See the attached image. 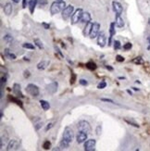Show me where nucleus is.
<instances>
[{
    "mask_svg": "<svg viewBox=\"0 0 150 151\" xmlns=\"http://www.w3.org/2000/svg\"><path fill=\"white\" fill-rule=\"evenodd\" d=\"M86 67H87L89 70L94 71V70H96V64L95 62H93V61H89V62H87V64H86Z\"/></svg>",
    "mask_w": 150,
    "mask_h": 151,
    "instance_id": "obj_23",
    "label": "nucleus"
},
{
    "mask_svg": "<svg viewBox=\"0 0 150 151\" xmlns=\"http://www.w3.org/2000/svg\"><path fill=\"white\" fill-rule=\"evenodd\" d=\"M133 62L135 63V64L140 65V64H143V63H144V60H143V58L141 57H135L134 59L133 60Z\"/></svg>",
    "mask_w": 150,
    "mask_h": 151,
    "instance_id": "obj_26",
    "label": "nucleus"
},
{
    "mask_svg": "<svg viewBox=\"0 0 150 151\" xmlns=\"http://www.w3.org/2000/svg\"><path fill=\"white\" fill-rule=\"evenodd\" d=\"M8 57L9 58V59H16V55L10 52V53H9V55L8 56Z\"/></svg>",
    "mask_w": 150,
    "mask_h": 151,
    "instance_id": "obj_38",
    "label": "nucleus"
},
{
    "mask_svg": "<svg viewBox=\"0 0 150 151\" xmlns=\"http://www.w3.org/2000/svg\"><path fill=\"white\" fill-rule=\"evenodd\" d=\"M23 75H24L25 78H28V77L30 76V72H29V71H24V74H23Z\"/></svg>",
    "mask_w": 150,
    "mask_h": 151,
    "instance_id": "obj_42",
    "label": "nucleus"
},
{
    "mask_svg": "<svg viewBox=\"0 0 150 151\" xmlns=\"http://www.w3.org/2000/svg\"><path fill=\"white\" fill-rule=\"evenodd\" d=\"M6 82H7V78L6 77H2L1 78V89H3L4 84H6Z\"/></svg>",
    "mask_w": 150,
    "mask_h": 151,
    "instance_id": "obj_36",
    "label": "nucleus"
},
{
    "mask_svg": "<svg viewBox=\"0 0 150 151\" xmlns=\"http://www.w3.org/2000/svg\"><path fill=\"white\" fill-rule=\"evenodd\" d=\"M73 10H74V8H73V6H71V5L66 7L63 9V11H62V18L64 19H68L73 14Z\"/></svg>",
    "mask_w": 150,
    "mask_h": 151,
    "instance_id": "obj_6",
    "label": "nucleus"
},
{
    "mask_svg": "<svg viewBox=\"0 0 150 151\" xmlns=\"http://www.w3.org/2000/svg\"><path fill=\"white\" fill-rule=\"evenodd\" d=\"M46 90H47V92L49 94H54V93H56L57 90H58V83L57 82H53L52 83L48 84L46 86Z\"/></svg>",
    "mask_w": 150,
    "mask_h": 151,
    "instance_id": "obj_12",
    "label": "nucleus"
},
{
    "mask_svg": "<svg viewBox=\"0 0 150 151\" xmlns=\"http://www.w3.org/2000/svg\"><path fill=\"white\" fill-rule=\"evenodd\" d=\"M13 92H14V94L17 96L23 97V94L21 93V89H20V85H19V83H14V85H13Z\"/></svg>",
    "mask_w": 150,
    "mask_h": 151,
    "instance_id": "obj_14",
    "label": "nucleus"
},
{
    "mask_svg": "<svg viewBox=\"0 0 150 151\" xmlns=\"http://www.w3.org/2000/svg\"><path fill=\"white\" fill-rule=\"evenodd\" d=\"M97 44L101 47H104L106 44H107V39H106V35L104 33H101L97 35Z\"/></svg>",
    "mask_w": 150,
    "mask_h": 151,
    "instance_id": "obj_10",
    "label": "nucleus"
},
{
    "mask_svg": "<svg viewBox=\"0 0 150 151\" xmlns=\"http://www.w3.org/2000/svg\"><path fill=\"white\" fill-rule=\"evenodd\" d=\"M29 2H30V0H22V7L24 8L27 7V5L29 4Z\"/></svg>",
    "mask_w": 150,
    "mask_h": 151,
    "instance_id": "obj_39",
    "label": "nucleus"
},
{
    "mask_svg": "<svg viewBox=\"0 0 150 151\" xmlns=\"http://www.w3.org/2000/svg\"><path fill=\"white\" fill-rule=\"evenodd\" d=\"M42 25H43L44 27H45V29H46V30H48V29L50 28V25H49V24H46V23H45V22L43 23Z\"/></svg>",
    "mask_w": 150,
    "mask_h": 151,
    "instance_id": "obj_43",
    "label": "nucleus"
},
{
    "mask_svg": "<svg viewBox=\"0 0 150 151\" xmlns=\"http://www.w3.org/2000/svg\"><path fill=\"white\" fill-rule=\"evenodd\" d=\"M66 8V3L64 1H55L52 3L50 7V12L52 15H55L58 12L63 11V9Z\"/></svg>",
    "mask_w": 150,
    "mask_h": 151,
    "instance_id": "obj_1",
    "label": "nucleus"
},
{
    "mask_svg": "<svg viewBox=\"0 0 150 151\" xmlns=\"http://www.w3.org/2000/svg\"><path fill=\"white\" fill-rule=\"evenodd\" d=\"M101 100L104 101V102H108V103H112V104H114V101H113L112 99H109V98H101Z\"/></svg>",
    "mask_w": 150,
    "mask_h": 151,
    "instance_id": "obj_37",
    "label": "nucleus"
},
{
    "mask_svg": "<svg viewBox=\"0 0 150 151\" xmlns=\"http://www.w3.org/2000/svg\"><path fill=\"white\" fill-rule=\"evenodd\" d=\"M78 129H79V131L86 132L87 134L91 133V131H92L91 125H90V123H89L88 121H79V123H78Z\"/></svg>",
    "mask_w": 150,
    "mask_h": 151,
    "instance_id": "obj_2",
    "label": "nucleus"
},
{
    "mask_svg": "<svg viewBox=\"0 0 150 151\" xmlns=\"http://www.w3.org/2000/svg\"><path fill=\"white\" fill-rule=\"evenodd\" d=\"M42 126H43V122H40V123H38V124H36L35 125V130H39Z\"/></svg>",
    "mask_w": 150,
    "mask_h": 151,
    "instance_id": "obj_41",
    "label": "nucleus"
},
{
    "mask_svg": "<svg viewBox=\"0 0 150 151\" xmlns=\"http://www.w3.org/2000/svg\"><path fill=\"white\" fill-rule=\"evenodd\" d=\"M52 126H53V123H48L47 126H46V131H48L50 128H52Z\"/></svg>",
    "mask_w": 150,
    "mask_h": 151,
    "instance_id": "obj_44",
    "label": "nucleus"
},
{
    "mask_svg": "<svg viewBox=\"0 0 150 151\" xmlns=\"http://www.w3.org/2000/svg\"><path fill=\"white\" fill-rule=\"evenodd\" d=\"M33 42H34V44L37 46H38L39 48L40 49H43L44 48V45H43V43H42V41L40 40V39H37V38H35L34 40H33Z\"/></svg>",
    "mask_w": 150,
    "mask_h": 151,
    "instance_id": "obj_24",
    "label": "nucleus"
},
{
    "mask_svg": "<svg viewBox=\"0 0 150 151\" xmlns=\"http://www.w3.org/2000/svg\"><path fill=\"white\" fill-rule=\"evenodd\" d=\"M81 20L83 22H85V23H88L89 21H91V15H90V13H88V12L83 13Z\"/></svg>",
    "mask_w": 150,
    "mask_h": 151,
    "instance_id": "obj_17",
    "label": "nucleus"
},
{
    "mask_svg": "<svg viewBox=\"0 0 150 151\" xmlns=\"http://www.w3.org/2000/svg\"><path fill=\"white\" fill-rule=\"evenodd\" d=\"M127 93H128V94H131V95H132V94H133V93H132V91H130V90H127Z\"/></svg>",
    "mask_w": 150,
    "mask_h": 151,
    "instance_id": "obj_46",
    "label": "nucleus"
},
{
    "mask_svg": "<svg viewBox=\"0 0 150 151\" xmlns=\"http://www.w3.org/2000/svg\"><path fill=\"white\" fill-rule=\"evenodd\" d=\"M69 144H70V143H69V141H67L65 138H63V137H62V140L60 141L59 146H60V147H61V148H67V147H69Z\"/></svg>",
    "mask_w": 150,
    "mask_h": 151,
    "instance_id": "obj_21",
    "label": "nucleus"
},
{
    "mask_svg": "<svg viewBox=\"0 0 150 151\" xmlns=\"http://www.w3.org/2000/svg\"><path fill=\"white\" fill-rule=\"evenodd\" d=\"M57 1H63V0H57Z\"/></svg>",
    "mask_w": 150,
    "mask_h": 151,
    "instance_id": "obj_49",
    "label": "nucleus"
},
{
    "mask_svg": "<svg viewBox=\"0 0 150 151\" xmlns=\"http://www.w3.org/2000/svg\"><path fill=\"white\" fill-rule=\"evenodd\" d=\"M99 29H100V24L98 22H94L93 24V28L92 31H91V34H90V37L92 38H96L97 37L98 35V33H99Z\"/></svg>",
    "mask_w": 150,
    "mask_h": 151,
    "instance_id": "obj_8",
    "label": "nucleus"
},
{
    "mask_svg": "<svg viewBox=\"0 0 150 151\" xmlns=\"http://www.w3.org/2000/svg\"><path fill=\"white\" fill-rule=\"evenodd\" d=\"M87 133L84 132H82V131H80V132H78L77 136H76V140H77V142L79 144H82L83 143L85 140H87Z\"/></svg>",
    "mask_w": 150,
    "mask_h": 151,
    "instance_id": "obj_11",
    "label": "nucleus"
},
{
    "mask_svg": "<svg viewBox=\"0 0 150 151\" xmlns=\"http://www.w3.org/2000/svg\"><path fill=\"white\" fill-rule=\"evenodd\" d=\"M26 91L33 96H38L39 95V88L37 85L33 83H29L26 87Z\"/></svg>",
    "mask_w": 150,
    "mask_h": 151,
    "instance_id": "obj_4",
    "label": "nucleus"
},
{
    "mask_svg": "<svg viewBox=\"0 0 150 151\" xmlns=\"http://www.w3.org/2000/svg\"><path fill=\"white\" fill-rule=\"evenodd\" d=\"M133 89L134 91H139V89L138 88H136V87H133Z\"/></svg>",
    "mask_w": 150,
    "mask_h": 151,
    "instance_id": "obj_47",
    "label": "nucleus"
},
{
    "mask_svg": "<svg viewBox=\"0 0 150 151\" xmlns=\"http://www.w3.org/2000/svg\"><path fill=\"white\" fill-rule=\"evenodd\" d=\"M48 61H45V60H43L41 61V62H39L38 65H37V68L39 69V70H45V69L46 68V66L48 65Z\"/></svg>",
    "mask_w": 150,
    "mask_h": 151,
    "instance_id": "obj_22",
    "label": "nucleus"
},
{
    "mask_svg": "<svg viewBox=\"0 0 150 151\" xmlns=\"http://www.w3.org/2000/svg\"><path fill=\"white\" fill-rule=\"evenodd\" d=\"M93 24H94V23H92L91 21H89L88 23H86L84 29H83V35H84V36L90 35L91 31H92V28H93Z\"/></svg>",
    "mask_w": 150,
    "mask_h": 151,
    "instance_id": "obj_15",
    "label": "nucleus"
},
{
    "mask_svg": "<svg viewBox=\"0 0 150 151\" xmlns=\"http://www.w3.org/2000/svg\"><path fill=\"white\" fill-rule=\"evenodd\" d=\"M76 81V75L74 72H71V77H70V84H73Z\"/></svg>",
    "mask_w": 150,
    "mask_h": 151,
    "instance_id": "obj_32",
    "label": "nucleus"
},
{
    "mask_svg": "<svg viewBox=\"0 0 150 151\" xmlns=\"http://www.w3.org/2000/svg\"><path fill=\"white\" fill-rule=\"evenodd\" d=\"M120 42L119 41H114V49H119L120 48Z\"/></svg>",
    "mask_w": 150,
    "mask_h": 151,
    "instance_id": "obj_34",
    "label": "nucleus"
},
{
    "mask_svg": "<svg viewBox=\"0 0 150 151\" xmlns=\"http://www.w3.org/2000/svg\"><path fill=\"white\" fill-rule=\"evenodd\" d=\"M13 2H15V3H19V0H12Z\"/></svg>",
    "mask_w": 150,
    "mask_h": 151,
    "instance_id": "obj_48",
    "label": "nucleus"
},
{
    "mask_svg": "<svg viewBox=\"0 0 150 151\" xmlns=\"http://www.w3.org/2000/svg\"><path fill=\"white\" fill-rule=\"evenodd\" d=\"M125 121H126V122H127L128 124L132 125V126H133V127H135V128H139V125L137 124V123H135V122H133V121H128V120H125Z\"/></svg>",
    "mask_w": 150,
    "mask_h": 151,
    "instance_id": "obj_31",
    "label": "nucleus"
},
{
    "mask_svg": "<svg viewBox=\"0 0 150 151\" xmlns=\"http://www.w3.org/2000/svg\"><path fill=\"white\" fill-rule=\"evenodd\" d=\"M15 149H18V142L17 140L12 139L9 141V143L8 145V147H7V150L10 151V150H15Z\"/></svg>",
    "mask_w": 150,
    "mask_h": 151,
    "instance_id": "obj_13",
    "label": "nucleus"
},
{
    "mask_svg": "<svg viewBox=\"0 0 150 151\" xmlns=\"http://www.w3.org/2000/svg\"><path fill=\"white\" fill-rule=\"evenodd\" d=\"M83 13V9H82V8L76 9L75 11L73 12L72 15H71V21H70V23H71V24H76L79 20H81Z\"/></svg>",
    "mask_w": 150,
    "mask_h": 151,
    "instance_id": "obj_3",
    "label": "nucleus"
},
{
    "mask_svg": "<svg viewBox=\"0 0 150 151\" xmlns=\"http://www.w3.org/2000/svg\"><path fill=\"white\" fill-rule=\"evenodd\" d=\"M106 86H107V83H106V82H105V81H101V82L98 83L97 88H98V89H104Z\"/></svg>",
    "mask_w": 150,
    "mask_h": 151,
    "instance_id": "obj_28",
    "label": "nucleus"
},
{
    "mask_svg": "<svg viewBox=\"0 0 150 151\" xmlns=\"http://www.w3.org/2000/svg\"><path fill=\"white\" fill-rule=\"evenodd\" d=\"M50 146H51V143H50L49 141L47 140V141H46V142L44 143V145H43V147H44L46 150H47V149H49V148H50Z\"/></svg>",
    "mask_w": 150,
    "mask_h": 151,
    "instance_id": "obj_29",
    "label": "nucleus"
},
{
    "mask_svg": "<svg viewBox=\"0 0 150 151\" xmlns=\"http://www.w3.org/2000/svg\"><path fill=\"white\" fill-rule=\"evenodd\" d=\"M10 100H12V101H14V102H15L16 104H18L19 106L22 107V104H21V101H20L19 99H18V98H15V97H10Z\"/></svg>",
    "mask_w": 150,
    "mask_h": 151,
    "instance_id": "obj_30",
    "label": "nucleus"
},
{
    "mask_svg": "<svg viewBox=\"0 0 150 151\" xmlns=\"http://www.w3.org/2000/svg\"><path fill=\"white\" fill-rule=\"evenodd\" d=\"M96 140L95 139H88L84 143V150L85 151H94L96 148Z\"/></svg>",
    "mask_w": 150,
    "mask_h": 151,
    "instance_id": "obj_7",
    "label": "nucleus"
},
{
    "mask_svg": "<svg viewBox=\"0 0 150 151\" xmlns=\"http://www.w3.org/2000/svg\"><path fill=\"white\" fill-rule=\"evenodd\" d=\"M79 83H81L82 85H87V81L86 80H84V79H81L80 81H79Z\"/></svg>",
    "mask_w": 150,
    "mask_h": 151,
    "instance_id": "obj_40",
    "label": "nucleus"
},
{
    "mask_svg": "<svg viewBox=\"0 0 150 151\" xmlns=\"http://www.w3.org/2000/svg\"><path fill=\"white\" fill-rule=\"evenodd\" d=\"M4 12L6 15H10L12 13V5L10 3H7L4 6Z\"/></svg>",
    "mask_w": 150,
    "mask_h": 151,
    "instance_id": "obj_18",
    "label": "nucleus"
},
{
    "mask_svg": "<svg viewBox=\"0 0 150 151\" xmlns=\"http://www.w3.org/2000/svg\"><path fill=\"white\" fill-rule=\"evenodd\" d=\"M4 40L5 42H7L8 44H9V43H11L12 40H13V37H12L10 34H6L4 36Z\"/></svg>",
    "mask_w": 150,
    "mask_h": 151,
    "instance_id": "obj_27",
    "label": "nucleus"
},
{
    "mask_svg": "<svg viewBox=\"0 0 150 151\" xmlns=\"http://www.w3.org/2000/svg\"><path fill=\"white\" fill-rule=\"evenodd\" d=\"M22 47L23 48H27V49H32V50H33L34 49V45L31 44V43H24L22 45Z\"/></svg>",
    "mask_w": 150,
    "mask_h": 151,
    "instance_id": "obj_25",
    "label": "nucleus"
},
{
    "mask_svg": "<svg viewBox=\"0 0 150 151\" xmlns=\"http://www.w3.org/2000/svg\"><path fill=\"white\" fill-rule=\"evenodd\" d=\"M133 47V45H132L131 43H126L125 45H123V48L125 49V50H129V49H131Z\"/></svg>",
    "mask_w": 150,
    "mask_h": 151,
    "instance_id": "obj_33",
    "label": "nucleus"
},
{
    "mask_svg": "<svg viewBox=\"0 0 150 151\" xmlns=\"http://www.w3.org/2000/svg\"><path fill=\"white\" fill-rule=\"evenodd\" d=\"M40 105L44 110H48L50 108V104L46 100H40Z\"/></svg>",
    "mask_w": 150,
    "mask_h": 151,
    "instance_id": "obj_20",
    "label": "nucleus"
},
{
    "mask_svg": "<svg viewBox=\"0 0 150 151\" xmlns=\"http://www.w3.org/2000/svg\"><path fill=\"white\" fill-rule=\"evenodd\" d=\"M116 60L119 61V62H123L124 61V57L122 56H120V55H118V56H116Z\"/></svg>",
    "mask_w": 150,
    "mask_h": 151,
    "instance_id": "obj_35",
    "label": "nucleus"
},
{
    "mask_svg": "<svg viewBox=\"0 0 150 151\" xmlns=\"http://www.w3.org/2000/svg\"><path fill=\"white\" fill-rule=\"evenodd\" d=\"M36 4H37V0H30V2H29V8H30V12L31 13H33L34 8L36 7Z\"/></svg>",
    "mask_w": 150,
    "mask_h": 151,
    "instance_id": "obj_19",
    "label": "nucleus"
},
{
    "mask_svg": "<svg viewBox=\"0 0 150 151\" xmlns=\"http://www.w3.org/2000/svg\"><path fill=\"white\" fill-rule=\"evenodd\" d=\"M112 7H113V9L117 15H121V13L123 11V8L121 4L118 2V1H113L112 2Z\"/></svg>",
    "mask_w": 150,
    "mask_h": 151,
    "instance_id": "obj_9",
    "label": "nucleus"
},
{
    "mask_svg": "<svg viewBox=\"0 0 150 151\" xmlns=\"http://www.w3.org/2000/svg\"><path fill=\"white\" fill-rule=\"evenodd\" d=\"M73 137H74V132H73L72 129H70L69 127H66L64 129V132H63V138H65L67 141L71 143Z\"/></svg>",
    "mask_w": 150,
    "mask_h": 151,
    "instance_id": "obj_5",
    "label": "nucleus"
},
{
    "mask_svg": "<svg viewBox=\"0 0 150 151\" xmlns=\"http://www.w3.org/2000/svg\"><path fill=\"white\" fill-rule=\"evenodd\" d=\"M115 23H116V25L119 27V28H121V27L124 26V21H123V19H121L120 15H117V14H116Z\"/></svg>",
    "mask_w": 150,
    "mask_h": 151,
    "instance_id": "obj_16",
    "label": "nucleus"
},
{
    "mask_svg": "<svg viewBox=\"0 0 150 151\" xmlns=\"http://www.w3.org/2000/svg\"><path fill=\"white\" fill-rule=\"evenodd\" d=\"M106 68L108 69V70H109V71H112V70H113V69H112L111 67H109V66H106Z\"/></svg>",
    "mask_w": 150,
    "mask_h": 151,
    "instance_id": "obj_45",
    "label": "nucleus"
}]
</instances>
